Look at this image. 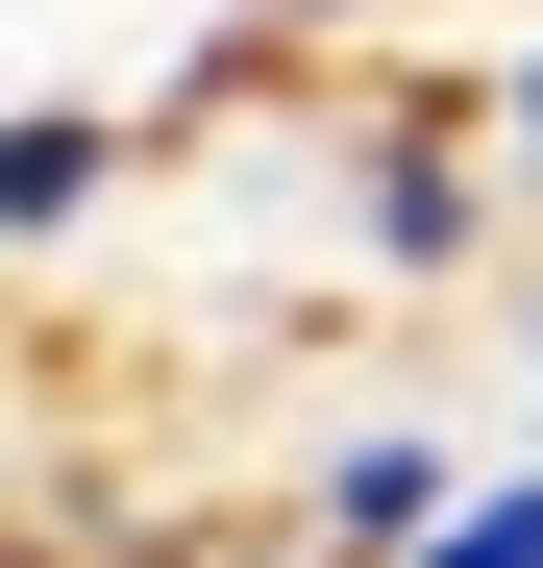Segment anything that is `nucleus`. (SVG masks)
<instances>
[{"label":"nucleus","mask_w":543,"mask_h":568,"mask_svg":"<svg viewBox=\"0 0 543 568\" xmlns=\"http://www.w3.org/2000/svg\"><path fill=\"white\" fill-rule=\"evenodd\" d=\"M321 223H346V297H470L494 223H519V173L470 124V74H346V149H321Z\"/></svg>","instance_id":"1"},{"label":"nucleus","mask_w":543,"mask_h":568,"mask_svg":"<svg viewBox=\"0 0 543 568\" xmlns=\"http://www.w3.org/2000/svg\"><path fill=\"white\" fill-rule=\"evenodd\" d=\"M444 519H470V445H444V420H321V469H297V519H272V568H420Z\"/></svg>","instance_id":"2"},{"label":"nucleus","mask_w":543,"mask_h":568,"mask_svg":"<svg viewBox=\"0 0 543 568\" xmlns=\"http://www.w3.org/2000/svg\"><path fill=\"white\" fill-rule=\"evenodd\" d=\"M124 173H173V149H148L124 100H0V247H25V272H74Z\"/></svg>","instance_id":"3"},{"label":"nucleus","mask_w":543,"mask_h":568,"mask_svg":"<svg viewBox=\"0 0 543 568\" xmlns=\"http://www.w3.org/2000/svg\"><path fill=\"white\" fill-rule=\"evenodd\" d=\"M470 124H494V173H519V199H543V0H519V26L470 50Z\"/></svg>","instance_id":"4"},{"label":"nucleus","mask_w":543,"mask_h":568,"mask_svg":"<svg viewBox=\"0 0 543 568\" xmlns=\"http://www.w3.org/2000/svg\"><path fill=\"white\" fill-rule=\"evenodd\" d=\"M420 568H543V445H494V469H470V519H444Z\"/></svg>","instance_id":"5"},{"label":"nucleus","mask_w":543,"mask_h":568,"mask_svg":"<svg viewBox=\"0 0 543 568\" xmlns=\"http://www.w3.org/2000/svg\"><path fill=\"white\" fill-rule=\"evenodd\" d=\"M494 322H519V396H543V272H519V297H494Z\"/></svg>","instance_id":"6"}]
</instances>
